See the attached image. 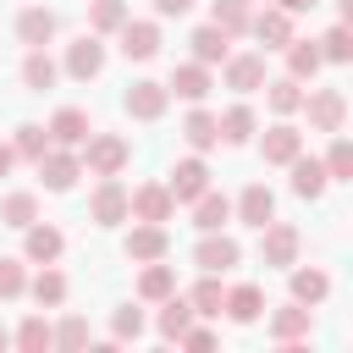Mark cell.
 Segmentation results:
<instances>
[{"mask_svg":"<svg viewBox=\"0 0 353 353\" xmlns=\"http://www.w3.org/2000/svg\"><path fill=\"white\" fill-rule=\"evenodd\" d=\"M6 347H11V331H6V325H0V353H6Z\"/></svg>","mask_w":353,"mask_h":353,"instance_id":"obj_50","label":"cell"},{"mask_svg":"<svg viewBox=\"0 0 353 353\" xmlns=\"http://www.w3.org/2000/svg\"><path fill=\"white\" fill-rule=\"evenodd\" d=\"M61 83V61L50 55V50H28L22 55V88L28 94H44V88H55Z\"/></svg>","mask_w":353,"mask_h":353,"instance_id":"obj_24","label":"cell"},{"mask_svg":"<svg viewBox=\"0 0 353 353\" xmlns=\"http://www.w3.org/2000/svg\"><path fill=\"white\" fill-rule=\"evenodd\" d=\"M88 221L105 226V232L127 221V182H121V176H99V182H94V193H88Z\"/></svg>","mask_w":353,"mask_h":353,"instance_id":"obj_8","label":"cell"},{"mask_svg":"<svg viewBox=\"0 0 353 353\" xmlns=\"http://www.w3.org/2000/svg\"><path fill=\"white\" fill-rule=\"evenodd\" d=\"M176 342H182V347H193V353H204V347H215V331H210V325H188Z\"/></svg>","mask_w":353,"mask_h":353,"instance_id":"obj_46","label":"cell"},{"mask_svg":"<svg viewBox=\"0 0 353 353\" xmlns=\"http://www.w3.org/2000/svg\"><path fill=\"white\" fill-rule=\"evenodd\" d=\"M248 6H265V0H248Z\"/></svg>","mask_w":353,"mask_h":353,"instance_id":"obj_51","label":"cell"},{"mask_svg":"<svg viewBox=\"0 0 353 353\" xmlns=\"http://www.w3.org/2000/svg\"><path fill=\"white\" fill-rule=\"evenodd\" d=\"M248 33L265 44V50H287V39H292V17L281 11V6H265V11H248Z\"/></svg>","mask_w":353,"mask_h":353,"instance_id":"obj_20","label":"cell"},{"mask_svg":"<svg viewBox=\"0 0 353 353\" xmlns=\"http://www.w3.org/2000/svg\"><path fill=\"white\" fill-rule=\"evenodd\" d=\"M270 342L276 347H303L309 342V331H314V309L309 303H298V298H287L281 309H270Z\"/></svg>","mask_w":353,"mask_h":353,"instance_id":"obj_3","label":"cell"},{"mask_svg":"<svg viewBox=\"0 0 353 353\" xmlns=\"http://www.w3.org/2000/svg\"><path fill=\"white\" fill-rule=\"evenodd\" d=\"M298 110L309 116V132H342V121H347V94H342V88H309Z\"/></svg>","mask_w":353,"mask_h":353,"instance_id":"obj_4","label":"cell"},{"mask_svg":"<svg viewBox=\"0 0 353 353\" xmlns=\"http://www.w3.org/2000/svg\"><path fill=\"white\" fill-rule=\"evenodd\" d=\"M221 121V143H232V149H243V143H254V132H259V116H254V105H232L226 116H215Z\"/></svg>","mask_w":353,"mask_h":353,"instance_id":"obj_30","label":"cell"},{"mask_svg":"<svg viewBox=\"0 0 353 353\" xmlns=\"http://www.w3.org/2000/svg\"><path fill=\"white\" fill-rule=\"evenodd\" d=\"M121 254L132 259V265H149V259H165L171 254V232L165 226H154V221H138L127 237H121Z\"/></svg>","mask_w":353,"mask_h":353,"instance_id":"obj_13","label":"cell"},{"mask_svg":"<svg viewBox=\"0 0 353 353\" xmlns=\"http://www.w3.org/2000/svg\"><path fill=\"white\" fill-rule=\"evenodd\" d=\"M226 221H232V199L215 193V188H204V193L193 199V226H199V232H226Z\"/></svg>","mask_w":353,"mask_h":353,"instance_id":"obj_27","label":"cell"},{"mask_svg":"<svg viewBox=\"0 0 353 353\" xmlns=\"http://www.w3.org/2000/svg\"><path fill=\"white\" fill-rule=\"evenodd\" d=\"M276 6H281V11H287V17H303V11H314V6H320V0H276Z\"/></svg>","mask_w":353,"mask_h":353,"instance_id":"obj_48","label":"cell"},{"mask_svg":"<svg viewBox=\"0 0 353 353\" xmlns=\"http://www.w3.org/2000/svg\"><path fill=\"white\" fill-rule=\"evenodd\" d=\"M61 72H66V77H77V83H94V77L105 72V39H99V33H83L77 44H66Z\"/></svg>","mask_w":353,"mask_h":353,"instance_id":"obj_10","label":"cell"},{"mask_svg":"<svg viewBox=\"0 0 353 353\" xmlns=\"http://www.w3.org/2000/svg\"><path fill=\"white\" fill-rule=\"evenodd\" d=\"M176 99H188V105H204L210 99V88H215V72L204 66V61H182V66H171V83H165Z\"/></svg>","mask_w":353,"mask_h":353,"instance_id":"obj_15","label":"cell"},{"mask_svg":"<svg viewBox=\"0 0 353 353\" xmlns=\"http://www.w3.org/2000/svg\"><path fill=\"white\" fill-rule=\"evenodd\" d=\"M11 342H17L22 353H44V347H55V325H50L44 314H28V320L11 331Z\"/></svg>","mask_w":353,"mask_h":353,"instance_id":"obj_37","label":"cell"},{"mask_svg":"<svg viewBox=\"0 0 353 353\" xmlns=\"http://www.w3.org/2000/svg\"><path fill=\"white\" fill-rule=\"evenodd\" d=\"M165 188H171V199H176V204H193V199L210 188V165H204V154L176 160V165H171V176H165Z\"/></svg>","mask_w":353,"mask_h":353,"instance_id":"obj_16","label":"cell"},{"mask_svg":"<svg viewBox=\"0 0 353 353\" xmlns=\"http://www.w3.org/2000/svg\"><path fill=\"white\" fill-rule=\"evenodd\" d=\"M314 44H320V61H331V66H347L353 61V28L347 22L325 28V39H314Z\"/></svg>","mask_w":353,"mask_h":353,"instance_id":"obj_40","label":"cell"},{"mask_svg":"<svg viewBox=\"0 0 353 353\" xmlns=\"http://www.w3.org/2000/svg\"><path fill=\"white\" fill-rule=\"evenodd\" d=\"M138 336H143V309L138 303H121L110 314V342H138Z\"/></svg>","mask_w":353,"mask_h":353,"instance_id":"obj_45","label":"cell"},{"mask_svg":"<svg viewBox=\"0 0 353 353\" xmlns=\"http://www.w3.org/2000/svg\"><path fill=\"white\" fill-rule=\"evenodd\" d=\"M193 0H154V17H188Z\"/></svg>","mask_w":353,"mask_h":353,"instance_id":"obj_47","label":"cell"},{"mask_svg":"<svg viewBox=\"0 0 353 353\" xmlns=\"http://www.w3.org/2000/svg\"><path fill=\"white\" fill-rule=\"evenodd\" d=\"M171 215H176V199H171L165 182H138V188H127V221H154V226H165Z\"/></svg>","mask_w":353,"mask_h":353,"instance_id":"obj_5","label":"cell"},{"mask_svg":"<svg viewBox=\"0 0 353 353\" xmlns=\"http://www.w3.org/2000/svg\"><path fill=\"white\" fill-rule=\"evenodd\" d=\"M287 171H292V193H298V199H309V204L331 188L325 165H320V160H309V154H292V160H287Z\"/></svg>","mask_w":353,"mask_h":353,"instance_id":"obj_25","label":"cell"},{"mask_svg":"<svg viewBox=\"0 0 353 353\" xmlns=\"http://www.w3.org/2000/svg\"><path fill=\"white\" fill-rule=\"evenodd\" d=\"M270 215H276V193H270L265 182H248V188L232 199V221H243V226H254V232H259Z\"/></svg>","mask_w":353,"mask_h":353,"instance_id":"obj_18","label":"cell"},{"mask_svg":"<svg viewBox=\"0 0 353 353\" xmlns=\"http://www.w3.org/2000/svg\"><path fill=\"white\" fill-rule=\"evenodd\" d=\"M121 110H127L132 121H160V116L171 110V88L154 83V77H138V83H127V94H121Z\"/></svg>","mask_w":353,"mask_h":353,"instance_id":"obj_6","label":"cell"},{"mask_svg":"<svg viewBox=\"0 0 353 353\" xmlns=\"http://www.w3.org/2000/svg\"><path fill=\"white\" fill-rule=\"evenodd\" d=\"M61 254H66L61 226H50V221H28V226H22V259H28V265H55Z\"/></svg>","mask_w":353,"mask_h":353,"instance_id":"obj_12","label":"cell"},{"mask_svg":"<svg viewBox=\"0 0 353 353\" xmlns=\"http://www.w3.org/2000/svg\"><path fill=\"white\" fill-rule=\"evenodd\" d=\"M221 314H226L232 325H254V320L265 314V287H254V281L226 287V292H221Z\"/></svg>","mask_w":353,"mask_h":353,"instance_id":"obj_17","label":"cell"},{"mask_svg":"<svg viewBox=\"0 0 353 353\" xmlns=\"http://www.w3.org/2000/svg\"><path fill=\"white\" fill-rule=\"evenodd\" d=\"M88 342H94L88 320H83V314H61V325H55V347H61V353H83Z\"/></svg>","mask_w":353,"mask_h":353,"instance_id":"obj_44","label":"cell"},{"mask_svg":"<svg viewBox=\"0 0 353 353\" xmlns=\"http://www.w3.org/2000/svg\"><path fill=\"white\" fill-rule=\"evenodd\" d=\"M28 221H39V193H28V188H17V193H6L0 199V226H28Z\"/></svg>","mask_w":353,"mask_h":353,"instance_id":"obj_36","label":"cell"},{"mask_svg":"<svg viewBox=\"0 0 353 353\" xmlns=\"http://www.w3.org/2000/svg\"><path fill=\"white\" fill-rule=\"evenodd\" d=\"M55 28H61V17H55L50 6H22V11H17V39H22L28 50H44V44L55 39Z\"/></svg>","mask_w":353,"mask_h":353,"instance_id":"obj_19","label":"cell"},{"mask_svg":"<svg viewBox=\"0 0 353 353\" xmlns=\"http://www.w3.org/2000/svg\"><path fill=\"white\" fill-rule=\"evenodd\" d=\"M171 292H176V265L149 259L143 276H138V303H160V298H171Z\"/></svg>","mask_w":353,"mask_h":353,"instance_id":"obj_28","label":"cell"},{"mask_svg":"<svg viewBox=\"0 0 353 353\" xmlns=\"http://www.w3.org/2000/svg\"><path fill=\"white\" fill-rule=\"evenodd\" d=\"M116 50L127 55V61H154L160 55V22H121L116 28Z\"/></svg>","mask_w":353,"mask_h":353,"instance_id":"obj_14","label":"cell"},{"mask_svg":"<svg viewBox=\"0 0 353 353\" xmlns=\"http://www.w3.org/2000/svg\"><path fill=\"white\" fill-rule=\"evenodd\" d=\"M39 182L50 188V193H72L77 188V176H83V160H77V149H61V143H50L39 160Z\"/></svg>","mask_w":353,"mask_h":353,"instance_id":"obj_7","label":"cell"},{"mask_svg":"<svg viewBox=\"0 0 353 353\" xmlns=\"http://www.w3.org/2000/svg\"><path fill=\"white\" fill-rule=\"evenodd\" d=\"M28 292H33V303H39V309H61V303H66V292H72V281H66L55 265H39V276L28 281Z\"/></svg>","mask_w":353,"mask_h":353,"instance_id":"obj_31","label":"cell"},{"mask_svg":"<svg viewBox=\"0 0 353 353\" xmlns=\"http://www.w3.org/2000/svg\"><path fill=\"white\" fill-rule=\"evenodd\" d=\"M259 154H265V165H287L292 154H303V132L281 116L276 127H265V138H259Z\"/></svg>","mask_w":353,"mask_h":353,"instance_id":"obj_22","label":"cell"},{"mask_svg":"<svg viewBox=\"0 0 353 353\" xmlns=\"http://www.w3.org/2000/svg\"><path fill=\"white\" fill-rule=\"evenodd\" d=\"M287 281H292V298L309 303V309L331 298V276H325L320 265H287Z\"/></svg>","mask_w":353,"mask_h":353,"instance_id":"obj_23","label":"cell"},{"mask_svg":"<svg viewBox=\"0 0 353 353\" xmlns=\"http://www.w3.org/2000/svg\"><path fill=\"white\" fill-rule=\"evenodd\" d=\"M22 292H28V259L0 254V303H17Z\"/></svg>","mask_w":353,"mask_h":353,"instance_id":"obj_41","label":"cell"},{"mask_svg":"<svg viewBox=\"0 0 353 353\" xmlns=\"http://www.w3.org/2000/svg\"><path fill=\"white\" fill-rule=\"evenodd\" d=\"M88 132H94V121H88L83 105H61V110L50 116V143H61V149H83Z\"/></svg>","mask_w":353,"mask_h":353,"instance_id":"obj_21","label":"cell"},{"mask_svg":"<svg viewBox=\"0 0 353 353\" xmlns=\"http://www.w3.org/2000/svg\"><path fill=\"white\" fill-rule=\"evenodd\" d=\"M298 254H303V232L292 226V221H265L259 226V265H270V270H287V265H298Z\"/></svg>","mask_w":353,"mask_h":353,"instance_id":"obj_2","label":"cell"},{"mask_svg":"<svg viewBox=\"0 0 353 353\" xmlns=\"http://www.w3.org/2000/svg\"><path fill=\"white\" fill-rule=\"evenodd\" d=\"M281 55H287V77H298V83H309V77L325 66L314 39H287V50H281Z\"/></svg>","mask_w":353,"mask_h":353,"instance_id":"obj_33","label":"cell"},{"mask_svg":"<svg viewBox=\"0 0 353 353\" xmlns=\"http://www.w3.org/2000/svg\"><path fill=\"white\" fill-rule=\"evenodd\" d=\"M11 165H17V149L0 138V176H11Z\"/></svg>","mask_w":353,"mask_h":353,"instance_id":"obj_49","label":"cell"},{"mask_svg":"<svg viewBox=\"0 0 353 353\" xmlns=\"http://www.w3.org/2000/svg\"><path fill=\"white\" fill-rule=\"evenodd\" d=\"M11 149H17V160H39V154L50 149V127H39V121H22V127L11 132Z\"/></svg>","mask_w":353,"mask_h":353,"instance_id":"obj_42","label":"cell"},{"mask_svg":"<svg viewBox=\"0 0 353 353\" xmlns=\"http://www.w3.org/2000/svg\"><path fill=\"white\" fill-rule=\"evenodd\" d=\"M188 44H193V61H204V66H221V61L232 55V39H226V33L215 28V22L193 28V39H188Z\"/></svg>","mask_w":353,"mask_h":353,"instance_id":"obj_32","label":"cell"},{"mask_svg":"<svg viewBox=\"0 0 353 353\" xmlns=\"http://www.w3.org/2000/svg\"><path fill=\"white\" fill-rule=\"evenodd\" d=\"M320 165H325V176H331V182H353V143H347L342 132H331V149H325V160H320Z\"/></svg>","mask_w":353,"mask_h":353,"instance_id":"obj_43","label":"cell"},{"mask_svg":"<svg viewBox=\"0 0 353 353\" xmlns=\"http://www.w3.org/2000/svg\"><path fill=\"white\" fill-rule=\"evenodd\" d=\"M188 325H193V309H188V298H182V292L160 298V320H154V331H160L165 342H176V336H182Z\"/></svg>","mask_w":353,"mask_h":353,"instance_id":"obj_35","label":"cell"},{"mask_svg":"<svg viewBox=\"0 0 353 353\" xmlns=\"http://www.w3.org/2000/svg\"><path fill=\"white\" fill-rule=\"evenodd\" d=\"M182 138H188V149H193V154L215 149V143H221V121H215V110L193 105V110H188V121H182Z\"/></svg>","mask_w":353,"mask_h":353,"instance_id":"obj_26","label":"cell"},{"mask_svg":"<svg viewBox=\"0 0 353 353\" xmlns=\"http://www.w3.org/2000/svg\"><path fill=\"white\" fill-rule=\"evenodd\" d=\"M265 105H270L276 116H292V110L303 105V83L287 77V72H281V77H265Z\"/></svg>","mask_w":353,"mask_h":353,"instance_id":"obj_34","label":"cell"},{"mask_svg":"<svg viewBox=\"0 0 353 353\" xmlns=\"http://www.w3.org/2000/svg\"><path fill=\"white\" fill-rule=\"evenodd\" d=\"M221 83H226L232 94H259V88H265V50L226 55V61H221Z\"/></svg>","mask_w":353,"mask_h":353,"instance_id":"obj_11","label":"cell"},{"mask_svg":"<svg viewBox=\"0 0 353 353\" xmlns=\"http://www.w3.org/2000/svg\"><path fill=\"white\" fill-rule=\"evenodd\" d=\"M221 292H226L221 276H215V270H199V281L188 287V309H193V320H215V314H221Z\"/></svg>","mask_w":353,"mask_h":353,"instance_id":"obj_29","label":"cell"},{"mask_svg":"<svg viewBox=\"0 0 353 353\" xmlns=\"http://www.w3.org/2000/svg\"><path fill=\"white\" fill-rule=\"evenodd\" d=\"M77 160H83L88 176H121L127 160H132V143H127L121 132H88L83 149H77Z\"/></svg>","mask_w":353,"mask_h":353,"instance_id":"obj_1","label":"cell"},{"mask_svg":"<svg viewBox=\"0 0 353 353\" xmlns=\"http://www.w3.org/2000/svg\"><path fill=\"white\" fill-rule=\"evenodd\" d=\"M132 11H127V0H88V33H116L121 22H127Z\"/></svg>","mask_w":353,"mask_h":353,"instance_id":"obj_39","label":"cell"},{"mask_svg":"<svg viewBox=\"0 0 353 353\" xmlns=\"http://www.w3.org/2000/svg\"><path fill=\"white\" fill-rule=\"evenodd\" d=\"M210 22H215L226 39H243V33H248V0H215V6H210Z\"/></svg>","mask_w":353,"mask_h":353,"instance_id":"obj_38","label":"cell"},{"mask_svg":"<svg viewBox=\"0 0 353 353\" xmlns=\"http://www.w3.org/2000/svg\"><path fill=\"white\" fill-rule=\"evenodd\" d=\"M193 265H199V270L226 276L232 265H243V243H237V237H226V232H199V243H193Z\"/></svg>","mask_w":353,"mask_h":353,"instance_id":"obj_9","label":"cell"}]
</instances>
